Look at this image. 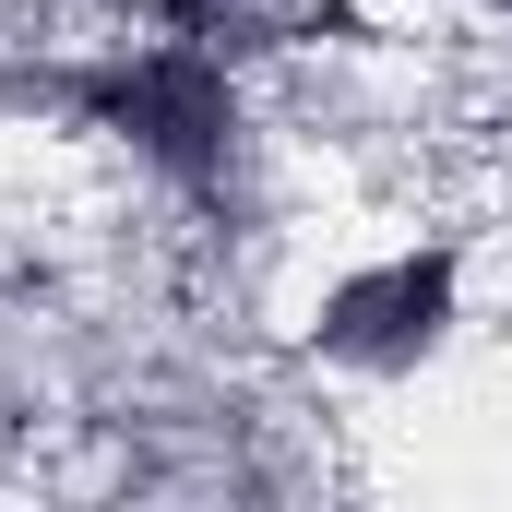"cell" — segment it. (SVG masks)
Listing matches in <instances>:
<instances>
[{"instance_id": "3", "label": "cell", "mask_w": 512, "mask_h": 512, "mask_svg": "<svg viewBox=\"0 0 512 512\" xmlns=\"http://www.w3.org/2000/svg\"><path fill=\"white\" fill-rule=\"evenodd\" d=\"M179 36H203V48H251V36H286V24H310V0H155Z\"/></svg>"}, {"instance_id": "1", "label": "cell", "mask_w": 512, "mask_h": 512, "mask_svg": "<svg viewBox=\"0 0 512 512\" xmlns=\"http://www.w3.org/2000/svg\"><path fill=\"white\" fill-rule=\"evenodd\" d=\"M96 131H120L131 155H155L167 179H227V143H239V84H227V48L203 36H167V48H120L96 72L60 84Z\"/></svg>"}, {"instance_id": "2", "label": "cell", "mask_w": 512, "mask_h": 512, "mask_svg": "<svg viewBox=\"0 0 512 512\" xmlns=\"http://www.w3.org/2000/svg\"><path fill=\"white\" fill-rule=\"evenodd\" d=\"M441 322H453V251H405V262L346 274V286L322 298L310 346L346 358V370H417V358L441 346Z\"/></svg>"}]
</instances>
